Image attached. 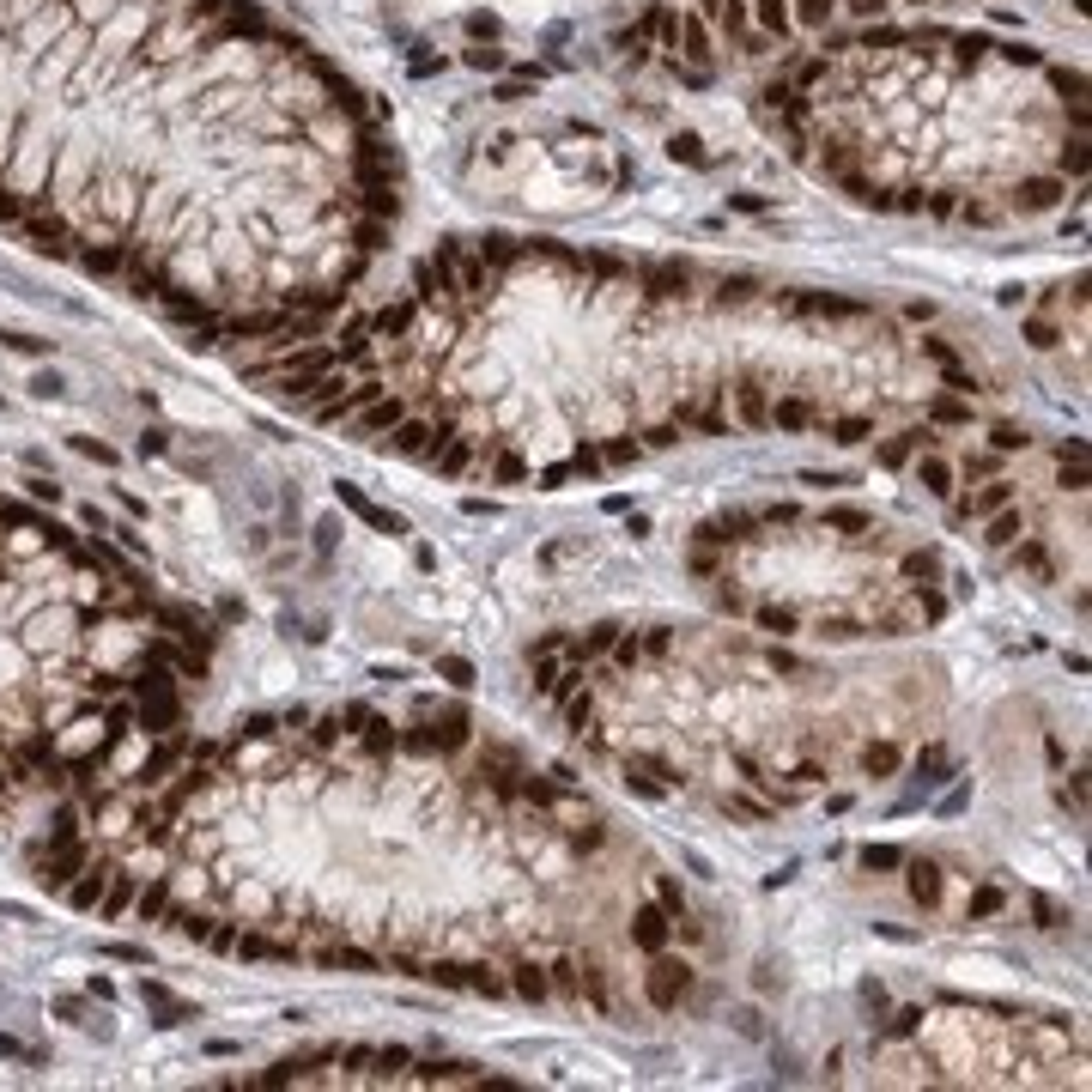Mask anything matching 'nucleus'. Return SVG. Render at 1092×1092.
<instances>
[{"label": "nucleus", "instance_id": "25", "mask_svg": "<svg viewBox=\"0 0 1092 1092\" xmlns=\"http://www.w3.org/2000/svg\"><path fill=\"white\" fill-rule=\"evenodd\" d=\"M929 419L934 425H971V407H965V394H946V401H929Z\"/></svg>", "mask_w": 1092, "mask_h": 1092}, {"label": "nucleus", "instance_id": "50", "mask_svg": "<svg viewBox=\"0 0 1092 1092\" xmlns=\"http://www.w3.org/2000/svg\"><path fill=\"white\" fill-rule=\"evenodd\" d=\"M874 934H887V941H917L910 929H898V922H874Z\"/></svg>", "mask_w": 1092, "mask_h": 1092}, {"label": "nucleus", "instance_id": "36", "mask_svg": "<svg viewBox=\"0 0 1092 1092\" xmlns=\"http://www.w3.org/2000/svg\"><path fill=\"white\" fill-rule=\"evenodd\" d=\"M838 6H844L850 18H880V13L892 6V0H838Z\"/></svg>", "mask_w": 1092, "mask_h": 1092}, {"label": "nucleus", "instance_id": "20", "mask_svg": "<svg viewBox=\"0 0 1092 1092\" xmlns=\"http://www.w3.org/2000/svg\"><path fill=\"white\" fill-rule=\"evenodd\" d=\"M831 13H838V0H789V18L807 25V30H826Z\"/></svg>", "mask_w": 1092, "mask_h": 1092}, {"label": "nucleus", "instance_id": "5", "mask_svg": "<svg viewBox=\"0 0 1092 1092\" xmlns=\"http://www.w3.org/2000/svg\"><path fill=\"white\" fill-rule=\"evenodd\" d=\"M1014 486H1007V480H990V486H983V492H965V498H946V504H953V516H959V523H971V516H995V510H1007V504H1014Z\"/></svg>", "mask_w": 1092, "mask_h": 1092}, {"label": "nucleus", "instance_id": "7", "mask_svg": "<svg viewBox=\"0 0 1092 1092\" xmlns=\"http://www.w3.org/2000/svg\"><path fill=\"white\" fill-rule=\"evenodd\" d=\"M953 480H959V474H953V462H946V455H934V450L917 455V486H922L929 498H953V492H959Z\"/></svg>", "mask_w": 1092, "mask_h": 1092}, {"label": "nucleus", "instance_id": "11", "mask_svg": "<svg viewBox=\"0 0 1092 1092\" xmlns=\"http://www.w3.org/2000/svg\"><path fill=\"white\" fill-rule=\"evenodd\" d=\"M746 13H753V25L765 30V37H777V43L795 30V18H789V0H746Z\"/></svg>", "mask_w": 1092, "mask_h": 1092}, {"label": "nucleus", "instance_id": "42", "mask_svg": "<svg viewBox=\"0 0 1092 1092\" xmlns=\"http://www.w3.org/2000/svg\"><path fill=\"white\" fill-rule=\"evenodd\" d=\"M922 352H929V358H934V364H959V352L946 346V340H941V335H929V340H922Z\"/></svg>", "mask_w": 1092, "mask_h": 1092}, {"label": "nucleus", "instance_id": "21", "mask_svg": "<svg viewBox=\"0 0 1092 1092\" xmlns=\"http://www.w3.org/2000/svg\"><path fill=\"white\" fill-rule=\"evenodd\" d=\"M1002 904H1007V892H1002V887H977L971 898H965V922H983V917H995Z\"/></svg>", "mask_w": 1092, "mask_h": 1092}, {"label": "nucleus", "instance_id": "24", "mask_svg": "<svg viewBox=\"0 0 1092 1092\" xmlns=\"http://www.w3.org/2000/svg\"><path fill=\"white\" fill-rule=\"evenodd\" d=\"M868 437H874V419H868V413H850V419L831 425V443H868Z\"/></svg>", "mask_w": 1092, "mask_h": 1092}, {"label": "nucleus", "instance_id": "8", "mask_svg": "<svg viewBox=\"0 0 1092 1092\" xmlns=\"http://www.w3.org/2000/svg\"><path fill=\"white\" fill-rule=\"evenodd\" d=\"M674 49L692 61H710V25H704V13H680L674 18Z\"/></svg>", "mask_w": 1092, "mask_h": 1092}, {"label": "nucleus", "instance_id": "12", "mask_svg": "<svg viewBox=\"0 0 1092 1092\" xmlns=\"http://www.w3.org/2000/svg\"><path fill=\"white\" fill-rule=\"evenodd\" d=\"M504 983H510L516 995H523V1002H546V995H553V977H546V965H528V959L516 965V971H510Z\"/></svg>", "mask_w": 1092, "mask_h": 1092}, {"label": "nucleus", "instance_id": "46", "mask_svg": "<svg viewBox=\"0 0 1092 1092\" xmlns=\"http://www.w3.org/2000/svg\"><path fill=\"white\" fill-rule=\"evenodd\" d=\"M801 486H819V492H831V486H844V474H814V467H807V474H801Z\"/></svg>", "mask_w": 1092, "mask_h": 1092}, {"label": "nucleus", "instance_id": "10", "mask_svg": "<svg viewBox=\"0 0 1092 1092\" xmlns=\"http://www.w3.org/2000/svg\"><path fill=\"white\" fill-rule=\"evenodd\" d=\"M771 425H777V431H807V425H826V413H819L814 401L789 394V401H777V407H771Z\"/></svg>", "mask_w": 1092, "mask_h": 1092}, {"label": "nucleus", "instance_id": "26", "mask_svg": "<svg viewBox=\"0 0 1092 1092\" xmlns=\"http://www.w3.org/2000/svg\"><path fill=\"white\" fill-rule=\"evenodd\" d=\"M437 674H443L455 692H467V686H474V662H462V655H437Z\"/></svg>", "mask_w": 1092, "mask_h": 1092}, {"label": "nucleus", "instance_id": "15", "mask_svg": "<svg viewBox=\"0 0 1092 1092\" xmlns=\"http://www.w3.org/2000/svg\"><path fill=\"white\" fill-rule=\"evenodd\" d=\"M898 765H904V746L898 741H868V746H862V771H868V777H892Z\"/></svg>", "mask_w": 1092, "mask_h": 1092}, {"label": "nucleus", "instance_id": "27", "mask_svg": "<svg viewBox=\"0 0 1092 1092\" xmlns=\"http://www.w3.org/2000/svg\"><path fill=\"white\" fill-rule=\"evenodd\" d=\"M668 152H674V159H686V164H699V170L710 164V152H704V140H699V134H674V140H668Z\"/></svg>", "mask_w": 1092, "mask_h": 1092}, {"label": "nucleus", "instance_id": "31", "mask_svg": "<svg viewBox=\"0 0 1092 1092\" xmlns=\"http://www.w3.org/2000/svg\"><path fill=\"white\" fill-rule=\"evenodd\" d=\"M516 480H528V462H516V455H498V462H492V486H516Z\"/></svg>", "mask_w": 1092, "mask_h": 1092}, {"label": "nucleus", "instance_id": "13", "mask_svg": "<svg viewBox=\"0 0 1092 1092\" xmlns=\"http://www.w3.org/2000/svg\"><path fill=\"white\" fill-rule=\"evenodd\" d=\"M401 419H407V401H401V394H377V401H370V407L358 413L364 431H394Z\"/></svg>", "mask_w": 1092, "mask_h": 1092}, {"label": "nucleus", "instance_id": "14", "mask_svg": "<svg viewBox=\"0 0 1092 1092\" xmlns=\"http://www.w3.org/2000/svg\"><path fill=\"white\" fill-rule=\"evenodd\" d=\"M1014 565H1019V570H1032L1038 582L1056 577V565H1050V546H1044V540H1032V534H1019V540H1014Z\"/></svg>", "mask_w": 1092, "mask_h": 1092}, {"label": "nucleus", "instance_id": "17", "mask_svg": "<svg viewBox=\"0 0 1092 1092\" xmlns=\"http://www.w3.org/2000/svg\"><path fill=\"white\" fill-rule=\"evenodd\" d=\"M753 626L765 631V638H795V631H801V613H795V607H753Z\"/></svg>", "mask_w": 1092, "mask_h": 1092}, {"label": "nucleus", "instance_id": "43", "mask_svg": "<svg viewBox=\"0 0 1092 1092\" xmlns=\"http://www.w3.org/2000/svg\"><path fill=\"white\" fill-rule=\"evenodd\" d=\"M1056 462H1063V467L1086 462V443H1080V437H1068V443H1056Z\"/></svg>", "mask_w": 1092, "mask_h": 1092}, {"label": "nucleus", "instance_id": "41", "mask_svg": "<svg viewBox=\"0 0 1092 1092\" xmlns=\"http://www.w3.org/2000/svg\"><path fill=\"white\" fill-rule=\"evenodd\" d=\"M467 67H480V73H498V67H504V55H498V49H467Z\"/></svg>", "mask_w": 1092, "mask_h": 1092}, {"label": "nucleus", "instance_id": "22", "mask_svg": "<svg viewBox=\"0 0 1092 1092\" xmlns=\"http://www.w3.org/2000/svg\"><path fill=\"white\" fill-rule=\"evenodd\" d=\"M953 474H965V480H995V474H1002V455H995V450H977V455H965Z\"/></svg>", "mask_w": 1092, "mask_h": 1092}, {"label": "nucleus", "instance_id": "9", "mask_svg": "<svg viewBox=\"0 0 1092 1092\" xmlns=\"http://www.w3.org/2000/svg\"><path fill=\"white\" fill-rule=\"evenodd\" d=\"M922 450H934V437L929 431H898L880 443V467H904V462H917Z\"/></svg>", "mask_w": 1092, "mask_h": 1092}, {"label": "nucleus", "instance_id": "47", "mask_svg": "<svg viewBox=\"0 0 1092 1092\" xmlns=\"http://www.w3.org/2000/svg\"><path fill=\"white\" fill-rule=\"evenodd\" d=\"M164 450H170V437H164V431H146L140 437V455H164Z\"/></svg>", "mask_w": 1092, "mask_h": 1092}, {"label": "nucleus", "instance_id": "49", "mask_svg": "<svg viewBox=\"0 0 1092 1092\" xmlns=\"http://www.w3.org/2000/svg\"><path fill=\"white\" fill-rule=\"evenodd\" d=\"M728 206H734V213H765V201H758V194H728Z\"/></svg>", "mask_w": 1092, "mask_h": 1092}, {"label": "nucleus", "instance_id": "1", "mask_svg": "<svg viewBox=\"0 0 1092 1092\" xmlns=\"http://www.w3.org/2000/svg\"><path fill=\"white\" fill-rule=\"evenodd\" d=\"M692 990V959H674V953H650V971H643V995L650 1007H680V995Z\"/></svg>", "mask_w": 1092, "mask_h": 1092}, {"label": "nucleus", "instance_id": "48", "mask_svg": "<svg viewBox=\"0 0 1092 1092\" xmlns=\"http://www.w3.org/2000/svg\"><path fill=\"white\" fill-rule=\"evenodd\" d=\"M0 340H6L13 352H43L49 346V340H30V335H0Z\"/></svg>", "mask_w": 1092, "mask_h": 1092}, {"label": "nucleus", "instance_id": "3", "mask_svg": "<svg viewBox=\"0 0 1092 1092\" xmlns=\"http://www.w3.org/2000/svg\"><path fill=\"white\" fill-rule=\"evenodd\" d=\"M668 941H674V917L662 904H643L638 917H631V946H638V953H668Z\"/></svg>", "mask_w": 1092, "mask_h": 1092}, {"label": "nucleus", "instance_id": "19", "mask_svg": "<svg viewBox=\"0 0 1092 1092\" xmlns=\"http://www.w3.org/2000/svg\"><path fill=\"white\" fill-rule=\"evenodd\" d=\"M826 528H838V534L856 540V534H868V528H874V516H868V510H856V504H831L826 510Z\"/></svg>", "mask_w": 1092, "mask_h": 1092}, {"label": "nucleus", "instance_id": "33", "mask_svg": "<svg viewBox=\"0 0 1092 1092\" xmlns=\"http://www.w3.org/2000/svg\"><path fill=\"white\" fill-rule=\"evenodd\" d=\"M941 370H946V389H953V394H977V389H983V382H977L965 364H941Z\"/></svg>", "mask_w": 1092, "mask_h": 1092}, {"label": "nucleus", "instance_id": "37", "mask_svg": "<svg viewBox=\"0 0 1092 1092\" xmlns=\"http://www.w3.org/2000/svg\"><path fill=\"white\" fill-rule=\"evenodd\" d=\"M722 814H734V819H765V807H758V801H741V795H722Z\"/></svg>", "mask_w": 1092, "mask_h": 1092}, {"label": "nucleus", "instance_id": "18", "mask_svg": "<svg viewBox=\"0 0 1092 1092\" xmlns=\"http://www.w3.org/2000/svg\"><path fill=\"white\" fill-rule=\"evenodd\" d=\"M1019 534H1026V510L1007 504V510H995V516H990V534H983V540H990V546H1014Z\"/></svg>", "mask_w": 1092, "mask_h": 1092}, {"label": "nucleus", "instance_id": "23", "mask_svg": "<svg viewBox=\"0 0 1092 1092\" xmlns=\"http://www.w3.org/2000/svg\"><path fill=\"white\" fill-rule=\"evenodd\" d=\"M1026 443H1032V431H1026V425H995V431H990V450H995V455H1019Z\"/></svg>", "mask_w": 1092, "mask_h": 1092}, {"label": "nucleus", "instance_id": "4", "mask_svg": "<svg viewBox=\"0 0 1092 1092\" xmlns=\"http://www.w3.org/2000/svg\"><path fill=\"white\" fill-rule=\"evenodd\" d=\"M898 868H904V887H910V898H917L922 910H934V904H941V892H946V874H941V862L917 856V862H898Z\"/></svg>", "mask_w": 1092, "mask_h": 1092}, {"label": "nucleus", "instance_id": "45", "mask_svg": "<svg viewBox=\"0 0 1092 1092\" xmlns=\"http://www.w3.org/2000/svg\"><path fill=\"white\" fill-rule=\"evenodd\" d=\"M467 37H498V18L492 13H474V18H467Z\"/></svg>", "mask_w": 1092, "mask_h": 1092}, {"label": "nucleus", "instance_id": "35", "mask_svg": "<svg viewBox=\"0 0 1092 1092\" xmlns=\"http://www.w3.org/2000/svg\"><path fill=\"white\" fill-rule=\"evenodd\" d=\"M25 492L37 498V504H61V486H55V480H43V474H30V480H25Z\"/></svg>", "mask_w": 1092, "mask_h": 1092}, {"label": "nucleus", "instance_id": "40", "mask_svg": "<svg viewBox=\"0 0 1092 1092\" xmlns=\"http://www.w3.org/2000/svg\"><path fill=\"white\" fill-rule=\"evenodd\" d=\"M1026 340H1032L1038 352H1050L1056 346V328H1050V322H1026Z\"/></svg>", "mask_w": 1092, "mask_h": 1092}, {"label": "nucleus", "instance_id": "38", "mask_svg": "<svg viewBox=\"0 0 1092 1092\" xmlns=\"http://www.w3.org/2000/svg\"><path fill=\"white\" fill-rule=\"evenodd\" d=\"M716 570H722V553H716V546L692 553V577H716Z\"/></svg>", "mask_w": 1092, "mask_h": 1092}, {"label": "nucleus", "instance_id": "29", "mask_svg": "<svg viewBox=\"0 0 1092 1092\" xmlns=\"http://www.w3.org/2000/svg\"><path fill=\"white\" fill-rule=\"evenodd\" d=\"M655 898H662V910H668V917H686V892H680V880H674V874H662V880H655Z\"/></svg>", "mask_w": 1092, "mask_h": 1092}, {"label": "nucleus", "instance_id": "16", "mask_svg": "<svg viewBox=\"0 0 1092 1092\" xmlns=\"http://www.w3.org/2000/svg\"><path fill=\"white\" fill-rule=\"evenodd\" d=\"M674 425H680V431H704V437H734V425H728L716 407H680Z\"/></svg>", "mask_w": 1092, "mask_h": 1092}, {"label": "nucleus", "instance_id": "39", "mask_svg": "<svg viewBox=\"0 0 1092 1092\" xmlns=\"http://www.w3.org/2000/svg\"><path fill=\"white\" fill-rule=\"evenodd\" d=\"M570 480H577V474H570V462H558V467H546V474H540V492H558V486H570Z\"/></svg>", "mask_w": 1092, "mask_h": 1092}, {"label": "nucleus", "instance_id": "34", "mask_svg": "<svg viewBox=\"0 0 1092 1092\" xmlns=\"http://www.w3.org/2000/svg\"><path fill=\"white\" fill-rule=\"evenodd\" d=\"M73 450L91 455V462H103V467H116V450H110V443H98V437H73Z\"/></svg>", "mask_w": 1092, "mask_h": 1092}, {"label": "nucleus", "instance_id": "6", "mask_svg": "<svg viewBox=\"0 0 1092 1092\" xmlns=\"http://www.w3.org/2000/svg\"><path fill=\"white\" fill-rule=\"evenodd\" d=\"M335 492H340V504H346V510H352V516H364V523H370V528H382V534H407V516H394V510H382V504H370V498H364V492H358V486H346V480H340V486H335Z\"/></svg>", "mask_w": 1092, "mask_h": 1092}, {"label": "nucleus", "instance_id": "32", "mask_svg": "<svg viewBox=\"0 0 1092 1092\" xmlns=\"http://www.w3.org/2000/svg\"><path fill=\"white\" fill-rule=\"evenodd\" d=\"M898 862H904V850H892V844H868V850H862V868H898Z\"/></svg>", "mask_w": 1092, "mask_h": 1092}, {"label": "nucleus", "instance_id": "2", "mask_svg": "<svg viewBox=\"0 0 1092 1092\" xmlns=\"http://www.w3.org/2000/svg\"><path fill=\"white\" fill-rule=\"evenodd\" d=\"M765 523V510H722V516H710V523H699V546H716V553H728V546H741V540H753V528Z\"/></svg>", "mask_w": 1092, "mask_h": 1092}, {"label": "nucleus", "instance_id": "30", "mask_svg": "<svg viewBox=\"0 0 1092 1092\" xmlns=\"http://www.w3.org/2000/svg\"><path fill=\"white\" fill-rule=\"evenodd\" d=\"M30 394H37V401H61V394H67V377H61V370H37V377H30Z\"/></svg>", "mask_w": 1092, "mask_h": 1092}, {"label": "nucleus", "instance_id": "28", "mask_svg": "<svg viewBox=\"0 0 1092 1092\" xmlns=\"http://www.w3.org/2000/svg\"><path fill=\"white\" fill-rule=\"evenodd\" d=\"M1019 194H1026L1019 206H1026V213H1038V206H1056V201H1063V182H1026Z\"/></svg>", "mask_w": 1092, "mask_h": 1092}, {"label": "nucleus", "instance_id": "44", "mask_svg": "<svg viewBox=\"0 0 1092 1092\" xmlns=\"http://www.w3.org/2000/svg\"><path fill=\"white\" fill-rule=\"evenodd\" d=\"M103 953H110V959H128V965H146V946H128V941H110Z\"/></svg>", "mask_w": 1092, "mask_h": 1092}]
</instances>
